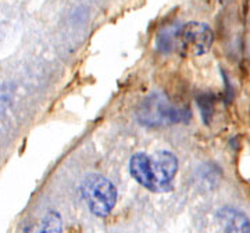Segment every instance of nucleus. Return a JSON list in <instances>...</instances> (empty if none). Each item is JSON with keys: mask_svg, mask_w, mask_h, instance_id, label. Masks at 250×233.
<instances>
[{"mask_svg": "<svg viewBox=\"0 0 250 233\" xmlns=\"http://www.w3.org/2000/svg\"><path fill=\"white\" fill-rule=\"evenodd\" d=\"M178 172V158L167 150L154 154L136 153L129 160V174L141 186L153 193H167Z\"/></svg>", "mask_w": 250, "mask_h": 233, "instance_id": "f257e3e1", "label": "nucleus"}, {"mask_svg": "<svg viewBox=\"0 0 250 233\" xmlns=\"http://www.w3.org/2000/svg\"><path fill=\"white\" fill-rule=\"evenodd\" d=\"M136 116L142 125L159 128L187 122L190 116V111L172 104L166 95L157 92L141 101L136 110Z\"/></svg>", "mask_w": 250, "mask_h": 233, "instance_id": "f03ea898", "label": "nucleus"}, {"mask_svg": "<svg viewBox=\"0 0 250 233\" xmlns=\"http://www.w3.org/2000/svg\"><path fill=\"white\" fill-rule=\"evenodd\" d=\"M81 194L93 215L107 216L117 203V189L103 175L89 174L81 185Z\"/></svg>", "mask_w": 250, "mask_h": 233, "instance_id": "7ed1b4c3", "label": "nucleus"}, {"mask_svg": "<svg viewBox=\"0 0 250 233\" xmlns=\"http://www.w3.org/2000/svg\"><path fill=\"white\" fill-rule=\"evenodd\" d=\"M214 34L203 22H188L177 31V46L187 56H203L213 46Z\"/></svg>", "mask_w": 250, "mask_h": 233, "instance_id": "20e7f679", "label": "nucleus"}, {"mask_svg": "<svg viewBox=\"0 0 250 233\" xmlns=\"http://www.w3.org/2000/svg\"><path fill=\"white\" fill-rule=\"evenodd\" d=\"M218 219L225 233H250V219L236 208H221Z\"/></svg>", "mask_w": 250, "mask_h": 233, "instance_id": "39448f33", "label": "nucleus"}, {"mask_svg": "<svg viewBox=\"0 0 250 233\" xmlns=\"http://www.w3.org/2000/svg\"><path fill=\"white\" fill-rule=\"evenodd\" d=\"M36 233H62V215L56 211H49L42 219Z\"/></svg>", "mask_w": 250, "mask_h": 233, "instance_id": "423d86ee", "label": "nucleus"}, {"mask_svg": "<svg viewBox=\"0 0 250 233\" xmlns=\"http://www.w3.org/2000/svg\"><path fill=\"white\" fill-rule=\"evenodd\" d=\"M177 29L174 28H168L161 31L160 34L157 35L156 39V46L160 50L161 53H168L171 50H174L177 47Z\"/></svg>", "mask_w": 250, "mask_h": 233, "instance_id": "0eeeda50", "label": "nucleus"}, {"mask_svg": "<svg viewBox=\"0 0 250 233\" xmlns=\"http://www.w3.org/2000/svg\"><path fill=\"white\" fill-rule=\"evenodd\" d=\"M196 101L203 121H205L206 124H208L211 121L213 113H214V96L211 93H200L197 96Z\"/></svg>", "mask_w": 250, "mask_h": 233, "instance_id": "6e6552de", "label": "nucleus"}, {"mask_svg": "<svg viewBox=\"0 0 250 233\" xmlns=\"http://www.w3.org/2000/svg\"><path fill=\"white\" fill-rule=\"evenodd\" d=\"M223 1H225V0H223Z\"/></svg>", "mask_w": 250, "mask_h": 233, "instance_id": "1a4fd4ad", "label": "nucleus"}]
</instances>
